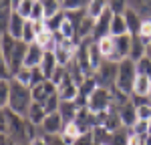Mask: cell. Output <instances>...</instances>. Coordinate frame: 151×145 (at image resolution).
I'll list each match as a JSON object with an SVG mask.
<instances>
[{
    "instance_id": "1",
    "label": "cell",
    "mask_w": 151,
    "mask_h": 145,
    "mask_svg": "<svg viewBox=\"0 0 151 145\" xmlns=\"http://www.w3.org/2000/svg\"><path fill=\"white\" fill-rule=\"evenodd\" d=\"M0 129H2V135H8L12 137L16 143H30L35 137L40 135V127L38 125H32L30 121L14 113L12 109L2 107L0 109Z\"/></svg>"
},
{
    "instance_id": "2",
    "label": "cell",
    "mask_w": 151,
    "mask_h": 145,
    "mask_svg": "<svg viewBox=\"0 0 151 145\" xmlns=\"http://www.w3.org/2000/svg\"><path fill=\"white\" fill-rule=\"evenodd\" d=\"M35 103L32 99V87H26L20 85L18 81H10V99H8V109H12L14 113L26 117L28 115V109Z\"/></svg>"
},
{
    "instance_id": "3",
    "label": "cell",
    "mask_w": 151,
    "mask_h": 145,
    "mask_svg": "<svg viewBox=\"0 0 151 145\" xmlns=\"http://www.w3.org/2000/svg\"><path fill=\"white\" fill-rule=\"evenodd\" d=\"M137 79V65L131 59H123L119 62V71H117V81H115V89L133 95V85Z\"/></svg>"
},
{
    "instance_id": "4",
    "label": "cell",
    "mask_w": 151,
    "mask_h": 145,
    "mask_svg": "<svg viewBox=\"0 0 151 145\" xmlns=\"http://www.w3.org/2000/svg\"><path fill=\"white\" fill-rule=\"evenodd\" d=\"M111 105H113V97H111V89H107V87H97L95 93L87 99V109L95 115L109 111Z\"/></svg>"
},
{
    "instance_id": "5",
    "label": "cell",
    "mask_w": 151,
    "mask_h": 145,
    "mask_svg": "<svg viewBox=\"0 0 151 145\" xmlns=\"http://www.w3.org/2000/svg\"><path fill=\"white\" fill-rule=\"evenodd\" d=\"M117 71H119V62L105 59L103 62H101V67L95 71V79H97L99 87L113 89V87H115V81H117Z\"/></svg>"
},
{
    "instance_id": "6",
    "label": "cell",
    "mask_w": 151,
    "mask_h": 145,
    "mask_svg": "<svg viewBox=\"0 0 151 145\" xmlns=\"http://www.w3.org/2000/svg\"><path fill=\"white\" fill-rule=\"evenodd\" d=\"M65 119L60 117V113L55 111V113H48L45 121L40 123V135H60L63 129H65Z\"/></svg>"
},
{
    "instance_id": "7",
    "label": "cell",
    "mask_w": 151,
    "mask_h": 145,
    "mask_svg": "<svg viewBox=\"0 0 151 145\" xmlns=\"http://www.w3.org/2000/svg\"><path fill=\"white\" fill-rule=\"evenodd\" d=\"M131 45H133V34L115 36V55H113L111 59H107V60H115V62H121L123 59H129Z\"/></svg>"
},
{
    "instance_id": "8",
    "label": "cell",
    "mask_w": 151,
    "mask_h": 145,
    "mask_svg": "<svg viewBox=\"0 0 151 145\" xmlns=\"http://www.w3.org/2000/svg\"><path fill=\"white\" fill-rule=\"evenodd\" d=\"M117 113H119V119L123 123V127H127V129H131L137 123V107H135V103L131 99H129L127 103L119 105L117 107Z\"/></svg>"
},
{
    "instance_id": "9",
    "label": "cell",
    "mask_w": 151,
    "mask_h": 145,
    "mask_svg": "<svg viewBox=\"0 0 151 145\" xmlns=\"http://www.w3.org/2000/svg\"><path fill=\"white\" fill-rule=\"evenodd\" d=\"M57 93L60 97V101H77V97H79V85L73 81L70 75H67L65 81L57 87Z\"/></svg>"
},
{
    "instance_id": "10",
    "label": "cell",
    "mask_w": 151,
    "mask_h": 145,
    "mask_svg": "<svg viewBox=\"0 0 151 145\" xmlns=\"http://www.w3.org/2000/svg\"><path fill=\"white\" fill-rule=\"evenodd\" d=\"M113 10L111 8H107L101 18H97L95 20V32H93V38L95 40H99V38H103V36H109L111 34V22H113Z\"/></svg>"
},
{
    "instance_id": "11",
    "label": "cell",
    "mask_w": 151,
    "mask_h": 145,
    "mask_svg": "<svg viewBox=\"0 0 151 145\" xmlns=\"http://www.w3.org/2000/svg\"><path fill=\"white\" fill-rule=\"evenodd\" d=\"M45 52H47V50L40 47L38 42H30V45H28V50H26V57H24V67H28V69L40 67Z\"/></svg>"
},
{
    "instance_id": "12",
    "label": "cell",
    "mask_w": 151,
    "mask_h": 145,
    "mask_svg": "<svg viewBox=\"0 0 151 145\" xmlns=\"http://www.w3.org/2000/svg\"><path fill=\"white\" fill-rule=\"evenodd\" d=\"M55 93H57V85L52 83V81H48V79L32 87V99H35L36 103H45L48 97H52Z\"/></svg>"
},
{
    "instance_id": "13",
    "label": "cell",
    "mask_w": 151,
    "mask_h": 145,
    "mask_svg": "<svg viewBox=\"0 0 151 145\" xmlns=\"http://www.w3.org/2000/svg\"><path fill=\"white\" fill-rule=\"evenodd\" d=\"M16 42L18 40L14 36H10L8 32H0V59L10 62V57H12V52H14Z\"/></svg>"
},
{
    "instance_id": "14",
    "label": "cell",
    "mask_w": 151,
    "mask_h": 145,
    "mask_svg": "<svg viewBox=\"0 0 151 145\" xmlns=\"http://www.w3.org/2000/svg\"><path fill=\"white\" fill-rule=\"evenodd\" d=\"M24 26H26V18H22L16 10H12L10 16V22H8V34L14 36L16 40H22V32H24Z\"/></svg>"
},
{
    "instance_id": "15",
    "label": "cell",
    "mask_w": 151,
    "mask_h": 145,
    "mask_svg": "<svg viewBox=\"0 0 151 145\" xmlns=\"http://www.w3.org/2000/svg\"><path fill=\"white\" fill-rule=\"evenodd\" d=\"M58 62H57V57H55V52L52 50H47L45 52V57H42V62H40V72H42V77L50 81V77H52V72L57 71Z\"/></svg>"
},
{
    "instance_id": "16",
    "label": "cell",
    "mask_w": 151,
    "mask_h": 145,
    "mask_svg": "<svg viewBox=\"0 0 151 145\" xmlns=\"http://www.w3.org/2000/svg\"><path fill=\"white\" fill-rule=\"evenodd\" d=\"M123 16H125V22H127L129 34L137 36V34H139V30H141V24H143V18H141L133 8H127V10L123 12Z\"/></svg>"
},
{
    "instance_id": "17",
    "label": "cell",
    "mask_w": 151,
    "mask_h": 145,
    "mask_svg": "<svg viewBox=\"0 0 151 145\" xmlns=\"http://www.w3.org/2000/svg\"><path fill=\"white\" fill-rule=\"evenodd\" d=\"M133 95L135 97H149L151 95V77L137 72V79H135V85H133Z\"/></svg>"
},
{
    "instance_id": "18",
    "label": "cell",
    "mask_w": 151,
    "mask_h": 145,
    "mask_svg": "<svg viewBox=\"0 0 151 145\" xmlns=\"http://www.w3.org/2000/svg\"><path fill=\"white\" fill-rule=\"evenodd\" d=\"M79 105L75 103V101H60V107H58V113H60V117L65 119V123H70V121L77 119V115H79Z\"/></svg>"
},
{
    "instance_id": "19",
    "label": "cell",
    "mask_w": 151,
    "mask_h": 145,
    "mask_svg": "<svg viewBox=\"0 0 151 145\" xmlns=\"http://www.w3.org/2000/svg\"><path fill=\"white\" fill-rule=\"evenodd\" d=\"M48 113H47V109H45V105L42 103H32L30 105V109H28V115H26V119L30 121L32 125H38L40 127V123L45 121V117H47Z\"/></svg>"
},
{
    "instance_id": "20",
    "label": "cell",
    "mask_w": 151,
    "mask_h": 145,
    "mask_svg": "<svg viewBox=\"0 0 151 145\" xmlns=\"http://www.w3.org/2000/svg\"><path fill=\"white\" fill-rule=\"evenodd\" d=\"M109 8V0H89V6H87V14L97 20V18H101L105 12Z\"/></svg>"
},
{
    "instance_id": "21",
    "label": "cell",
    "mask_w": 151,
    "mask_h": 145,
    "mask_svg": "<svg viewBox=\"0 0 151 145\" xmlns=\"http://www.w3.org/2000/svg\"><path fill=\"white\" fill-rule=\"evenodd\" d=\"M145 50H147V45L143 42V38H141L139 34L133 36V45H131V52H129V59L137 62L139 59H143V57H145Z\"/></svg>"
},
{
    "instance_id": "22",
    "label": "cell",
    "mask_w": 151,
    "mask_h": 145,
    "mask_svg": "<svg viewBox=\"0 0 151 145\" xmlns=\"http://www.w3.org/2000/svg\"><path fill=\"white\" fill-rule=\"evenodd\" d=\"M129 8H133L141 18H151V0H129Z\"/></svg>"
},
{
    "instance_id": "23",
    "label": "cell",
    "mask_w": 151,
    "mask_h": 145,
    "mask_svg": "<svg viewBox=\"0 0 151 145\" xmlns=\"http://www.w3.org/2000/svg\"><path fill=\"white\" fill-rule=\"evenodd\" d=\"M97 45H99V50L103 52L105 59H111L113 55H115V36H103V38H99L97 40Z\"/></svg>"
},
{
    "instance_id": "24",
    "label": "cell",
    "mask_w": 151,
    "mask_h": 145,
    "mask_svg": "<svg viewBox=\"0 0 151 145\" xmlns=\"http://www.w3.org/2000/svg\"><path fill=\"white\" fill-rule=\"evenodd\" d=\"M123 34H129L125 16L123 14H115L113 16V22H111V36H123Z\"/></svg>"
},
{
    "instance_id": "25",
    "label": "cell",
    "mask_w": 151,
    "mask_h": 145,
    "mask_svg": "<svg viewBox=\"0 0 151 145\" xmlns=\"http://www.w3.org/2000/svg\"><path fill=\"white\" fill-rule=\"evenodd\" d=\"M129 135H131V129L121 127L119 131H113V133H111L109 145H129Z\"/></svg>"
},
{
    "instance_id": "26",
    "label": "cell",
    "mask_w": 151,
    "mask_h": 145,
    "mask_svg": "<svg viewBox=\"0 0 151 145\" xmlns=\"http://www.w3.org/2000/svg\"><path fill=\"white\" fill-rule=\"evenodd\" d=\"M45 6V18H50L63 10V2L60 0H40Z\"/></svg>"
},
{
    "instance_id": "27",
    "label": "cell",
    "mask_w": 151,
    "mask_h": 145,
    "mask_svg": "<svg viewBox=\"0 0 151 145\" xmlns=\"http://www.w3.org/2000/svg\"><path fill=\"white\" fill-rule=\"evenodd\" d=\"M89 0H63V10L65 12H79L87 10Z\"/></svg>"
},
{
    "instance_id": "28",
    "label": "cell",
    "mask_w": 151,
    "mask_h": 145,
    "mask_svg": "<svg viewBox=\"0 0 151 145\" xmlns=\"http://www.w3.org/2000/svg\"><path fill=\"white\" fill-rule=\"evenodd\" d=\"M65 18H67V12H65V10H60L58 14H55V16L47 18V30H50V32H57L58 28H60V24L65 22Z\"/></svg>"
},
{
    "instance_id": "29",
    "label": "cell",
    "mask_w": 151,
    "mask_h": 145,
    "mask_svg": "<svg viewBox=\"0 0 151 145\" xmlns=\"http://www.w3.org/2000/svg\"><path fill=\"white\" fill-rule=\"evenodd\" d=\"M14 81H18L20 85H26V87H32V69L22 67L20 71L14 75Z\"/></svg>"
},
{
    "instance_id": "30",
    "label": "cell",
    "mask_w": 151,
    "mask_h": 145,
    "mask_svg": "<svg viewBox=\"0 0 151 145\" xmlns=\"http://www.w3.org/2000/svg\"><path fill=\"white\" fill-rule=\"evenodd\" d=\"M32 6H35V0H22V2H20L14 10L18 12L22 18H26V20H28V18L32 16Z\"/></svg>"
},
{
    "instance_id": "31",
    "label": "cell",
    "mask_w": 151,
    "mask_h": 145,
    "mask_svg": "<svg viewBox=\"0 0 151 145\" xmlns=\"http://www.w3.org/2000/svg\"><path fill=\"white\" fill-rule=\"evenodd\" d=\"M10 99V81H0V109L8 107Z\"/></svg>"
},
{
    "instance_id": "32",
    "label": "cell",
    "mask_w": 151,
    "mask_h": 145,
    "mask_svg": "<svg viewBox=\"0 0 151 145\" xmlns=\"http://www.w3.org/2000/svg\"><path fill=\"white\" fill-rule=\"evenodd\" d=\"M22 40L26 42V45L36 42V30H35V24H32L30 18L26 20V26H24V32H22Z\"/></svg>"
},
{
    "instance_id": "33",
    "label": "cell",
    "mask_w": 151,
    "mask_h": 145,
    "mask_svg": "<svg viewBox=\"0 0 151 145\" xmlns=\"http://www.w3.org/2000/svg\"><path fill=\"white\" fill-rule=\"evenodd\" d=\"M109 8L113 14H123L129 8V0H109Z\"/></svg>"
},
{
    "instance_id": "34",
    "label": "cell",
    "mask_w": 151,
    "mask_h": 145,
    "mask_svg": "<svg viewBox=\"0 0 151 145\" xmlns=\"http://www.w3.org/2000/svg\"><path fill=\"white\" fill-rule=\"evenodd\" d=\"M139 36L143 38V42H145V45H149V42H151V18H143Z\"/></svg>"
},
{
    "instance_id": "35",
    "label": "cell",
    "mask_w": 151,
    "mask_h": 145,
    "mask_svg": "<svg viewBox=\"0 0 151 145\" xmlns=\"http://www.w3.org/2000/svg\"><path fill=\"white\" fill-rule=\"evenodd\" d=\"M135 65H137V72H139V75H147V77H151V59L149 57L139 59Z\"/></svg>"
},
{
    "instance_id": "36",
    "label": "cell",
    "mask_w": 151,
    "mask_h": 145,
    "mask_svg": "<svg viewBox=\"0 0 151 145\" xmlns=\"http://www.w3.org/2000/svg\"><path fill=\"white\" fill-rule=\"evenodd\" d=\"M10 16H12L10 8H0V32H6V30H8Z\"/></svg>"
},
{
    "instance_id": "37",
    "label": "cell",
    "mask_w": 151,
    "mask_h": 145,
    "mask_svg": "<svg viewBox=\"0 0 151 145\" xmlns=\"http://www.w3.org/2000/svg\"><path fill=\"white\" fill-rule=\"evenodd\" d=\"M137 107V121H149L151 119V103L135 105Z\"/></svg>"
},
{
    "instance_id": "38",
    "label": "cell",
    "mask_w": 151,
    "mask_h": 145,
    "mask_svg": "<svg viewBox=\"0 0 151 145\" xmlns=\"http://www.w3.org/2000/svg\"><path fill=\"white\" fill-rule=\"evenodd\" d=\"M131 133H135V135H141V137L149 135V121H137V123L131 127Z\"/></svg>"
},
{
    "instance_id": "39",
    "label": "cell",
    "mask_w": 151,
    "mask_h": 145,
    "mask_svg": "<svg viewBox=\"0 0 151 145\" xmlns=\"http://www.w3.org/2000/svg\"><path fill=\"white\" fill-rule=\"evenodd\" d=\"M30 20H45V6H42V2H40V0H35Z\"/></svg>"
},
{
    "instance_id": "40",
    "label": "cell",
    "mask_w": 151,
    "mask_h": 145,
    "mask_svg": "<svg viewBox=\"0 0 151 145\" xmlns=\"http://www.w3.org/2000/svg\"><path fill=\"white\" fill-rule=\"evenodd\" d=\"M75 145H97L93 131H89V133H83L81 137H79V139L75 141Z\"/></svg>"
},
{
    "instance_id": "41",
    "label": "cell",
    "mask_w": 151,
    "mask_h": 145,
    "mask_svg": "<svg viewBox=\"0 0 151 145\" xmlns=\"http://www.w3.org/2000/svg\"><path fill=\"white\" fill-rule=\"evenodd\" d=\"M30 145H48V141H47L45 135H38V137H35V139L30 141Z\"/></svg>"
},
{
    "instance_id": "42",
    "label": "cell",
    "mask_w": 151,
    "mask_h": 145,
    "mask_svg": "<svg viewBox=\"0 0 151 145\" xmlns=\"http://www.w3.org/2000/svg\"><path fill=\"white\" fill-rule=\"evenodd\" d=\"M0 145H18L12 137H8V135H2L0 137Z\"/></svg>"
},
{
    "instance_id": "43",
    "label": "cell",
    "mask_w": 151,
    "mask_h": 145,
    "mask_svg": "<svg viewBox=\"0 0 151 145\" xmlns=\"http://www.w3.org/2000/svg\"><path fill=\"white\" fill-rule=\"evenodd\" d=\"M0 8H10V10H14L12 8V0H0Z\"/></svg>"
},
{
    "instance_id": "44",
    "label": "cell",
    "mask_w": 151,
    "mask_h": 145,
    "mask_svg": "<svg viewBox=\"0 0 151 145\" xmlns=\"http://www.w3.org/2000/svg\"><path fill=\"white\" fill-rule=\"evenodd\" d=\"M145 57H149V59H151V42L147 45V50H145Z\"/></svg>"
},
{
    "instance_id": "45",
    "label": "cell",
    "mask_w": 151,
    "mask_h": 145,
    "mask_svg": "<svg viewBox=\"0 0 151 145\" xmlns=\"http://www.w3.org/2000/svg\"><path fill=\"white\" fill-rule=\"evenodd\" d=\"M143 145H151V133L145 137V141H143Z\"/></svg>"
},
{
    "instance_id": "46",
    "label": "cell",
    "mask_w": 151,
    "mask_h": 145,
    "mask_svg": "<svg viewBox=\"0 0 151 145\" xmlns=\"http://www.w3.org/2000/svg\"><path fill=\"white\" fill-rule=\"evenodd\" d=\"M149 133H151V119H149Z\"/></svg>"
},
{
    "instance_id": "47",
    "label": "cell",
    "mask_w": 151,
    "mask_h": 145,
    "mask_svg": "<svg viewBox=\"0 0 151 145\" xmlns=\"http://www.w3.org/2000/svg\"><path fill=\"white\" fill-rule=\"evenodd\" d=\"M18 145H30V143H18Z\"/></svg>"
},
{
    "instance_id": "48",
    "label": "cell",
    "mask_w": 151,
    "mask_h": 145,
    "mask_svg": "<svg viewBox=\"0 0 151 145\" xmlns=\"http://www.w3.org/2000/svg\"><path fill=\"white\" fill-rule=\"evenodd\" d=\"M149 101H151V95H149Z\"/></svg>"
},
{
    "instance_id": "49",
    "label": "cell",
    "mask_w": 151,
    "mask_h": 145,
    "mask_svg": "<svg viewBox=\"0 0 151 145\" xmlns=\"http://www.w3.org/2000/svg\"><path fill=\"white\" fill-rule=\"evenodd\" d=\"M60 2H63V0H60Z\"/></svg>"
}]
</instances>
